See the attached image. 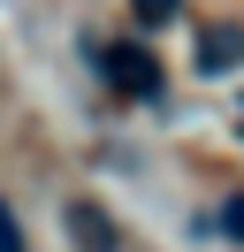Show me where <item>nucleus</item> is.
<instances>
[{"label": "nucleus", "mask_w": 244, "mask_h": 252, "mask_svg": "<svg viewBox=\"0 0 244 252\" xmlns=\"http://www.w3.org/2000/svg\"><path fill=\"white\" fill-rule=\"evenodd\" d=\"M99 77L115 84L122 99H160V62H152V46H137V38L99 46Z\"/></svg>", "instance_id": "obj_1"}, {"label": "nucleus", "mask_w": 244, "mask_h": 252, "mask_svg": "<svg viewBox=\"0 0 244 252\" xmlns=\"http://www.w3.org/2000/svg\"><path fill=\"white\" fill-rule=\"evenodd\" d=\"M237 62H244V31H206L198 38V69L206 77H229Z\"/></svg>", "instance_id": "obj_2"}, {"label": "nucleus", "mask_w": 244, "mask_h": 252, "mask_svg": "<svg viewBox=\"0 0 244 252\" xmlns=\"http://www.w3.org/2000/svg\"><path fill=\"white\" fill-rule=\"evenodd\" d=\"M69 237H76L84 252H115V229H107L99 206H69Z\"/></svg>", "instance_id": "obj_3"}, {"label": "nucleus", "mask_w": 244, "mask_h": 252, "mask_svg": "<svg viewBox=\"0 0 244 252\" xmlns=\"http://www.w3.org/2000/svg\"><path fill=\"white\" fill-rule=\"evenodd\" d=\"M176 8H183V0H130V16L145 23V31H160V23H176Z\"/></svg>", "instance_id": "obj_4"}, {"label": "nucleus", "mask_w": 244, "mask_h": 252, "mask_svg": "<svg viewBox=\"0 0 244 252\" xmlns=\"http://www.w3.org/2000/svg\"><path fill=\"white\" fill-rule=\"evenodd\" d=\"M221 237H237V245H244V191H229V199H221Z\"/></svg>", "instance_id": "obj_5"}, {"label": "nucleus", "mask_w": 244, "mask_h": 252, "mask_svg": "<svg viewBox=\"0 0 244 252\" xmlns=\"http://www.w3.org/2000/svg\"><path fill=\"white\" fill-rule=\"evenodd\" d=\"M0 252H23V229H15V214H8V199H0Z\"/></svg>", "instance_id": "obj_6"}]
</instances>
